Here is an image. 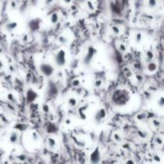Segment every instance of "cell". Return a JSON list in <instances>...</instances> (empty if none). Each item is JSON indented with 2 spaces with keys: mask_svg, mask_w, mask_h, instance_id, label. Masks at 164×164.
I'll list each match as a JSON object with an SVG mask.
<instances>
[{
  "mask_svg": "<svg viewBox=\"0 0 164 164\" xmlns=\"http://www.w3.org/2000/svg\"><path fill=\"white\" fill-rule=\"evenodd\" d=\"M42 21L39 19H34L29 22V28L32 31H36L40 28Z\"/></svg>",
  "mask_w": 164,
  "mask_h": 164,
  "instance_id": "obj_7",
  "label": "cell"
},
{
  "mask_svg": "<svg viewBox=\"0 0 164 164\" xmlns=\"http://www.w3.org/2000/svg\"><path fill=\"white\" fill-rule=\"evenodd\" d=\"M9 141L10 143L15 144L19 142V133L17 131H13L10 133V137H9Z\"/></svg>",
  "mask_w": 164,
  "mask_h": 164,
  "instance_id": "obj_9",
  "label": "cell"
},
{
  "mask_svg": "<svg viewBox=\"0 0 164 164\" xmlns=\"http://www.w3.org/2000/svg\"><path fill=\"white\" fill-rule=\"evenodd\" d=\"M63 1L65 3H67V4H69V3H71V1L72 0H63Z\"/></svg>",
  "mask_w": 164,
  "mask_h": 164,
  "instance_id": "obj_37",
  "label": "cell"
},
{
  "mask_svg": "<svg viewBox=\"0 0 164 164\" xmlns=\"http://www.w3.org/2000/svg\"><path fill=\"white\" fill-rule=\"evenodd\" d=\"M40 70L42 73V74H44L47 77H50L54 73V67L51 64L42 63L40 65Z\"/></svg>",
  "mask_w": 164,
  "mask_h": 164,
  "instance_id": "obj_3",
  "label": "cell"
},
{
  "mask_svg": "<svg viewBox=\"0 0 164 164\" xmlns=\"http://www.w3.org/2000/svg\"><path fill=\"white\" fill-rule=\"evenodd\" d=\"M95 54H96V50H95V48L94 47H92V46H90L88 47V49H87V53L86 54V56L84 58V60H83V62L85 64H90L91 62L92 61V59L93 58H94V56L95 55Z\"/></svg>",
  "mask_w": 164,
  "mask_h": 164,
  "instance_id": "obj_4",
  "label": "cell"
},
{
  "mask_svg": "<svg viewBox=\"0 0 164 164\" xmlns=\"http://www.w3.org/2000/svg\"><path fill=\"white\" fill-rule=\"evenodd\" d=\"M66 123H67V124H70V119H67V120H66Z\"/></svg>",
  "mask_w": 164,
  "mask_h": 164,
  "instance_id": "obj_41",
  "label": "cell"
},
{
  "mask_svg": "<svg viewBox=\"0 0 164 164\" xmlns=\"http://www.w3.org/2000/svg\"><path fill=\"white\" fill-rule=\"evenodd\" d=\"M155 143H158V144H159V145H161L162 143V139L161 138H159V137H157L155 139Z\"/></svg>",
  "mask_w": 164,
  "mask_h": 164,
  "instance_id": "obj_31",
  "label": "cell"
},
{
  "mask_svg": "<svg viewBox=\"0 0 164 164\" xmlns=\"http://www.w3.org/2000/svg\"><path fill=\"white\" fill-rule=\"evenodd\" d=\"M57 131H58V127L55 124L53 123H48L47 127V132L48 134H54V133H56Z\"/></svg>",
  "mask_w": 164,
  "mask_h": 164,
  "instance_id": "obj_10",
  "label": "cell"
},
{
  "mask_svg": "<svg viewBox=\"0 0 164 164\" xmlns=\"http://www.w3.org/2000/svg\"><path fill=\"white\" fill-rule=\"evenodd\" d=\"M88 107L87 105H85L83 107H81L79 109V117L81 119L85 120L86 118V107Z\"/></svg>",
  "mask_w": 164,
  "mask_h": 164,
  "instance_id": "obj_12",
  "label": "cell"
},
{
  "mask_svg": "<svg viewBox=\"0 0 164 164\" xmlns=\"http://www.w3.org/2000/svg\"><path fill=\"white\" fill-rule=\"evenodd\" d=\"M114 140L117 141V142H120V141H121V139H122L118 134H114Z\"/></svg>",
  "mask_w": 164,
  "mask_h": 164,
  "instance_id": "obj_28",
  "label": "cell"
},
{
  "mask_svg": "<svg viewBox=\"0 0 164 164\" xmlns=\"http://www.w3.org/2000/svg\"><path fill=\"white\" fill-rule=\"evenodd\" d=\"M7 98H8V100L10 101V102H14V101H15L14 95L13 94H11V93H9V94L7 95Z\"/></svg>",
  "mask_w": 164,
  "mask_h": 164,
  "instance_id": "obj_22",
  "label": "cell"
},
{
  "mask_svg": "<svg viewBox=\"0 0 164 164\" xmlns=\"http://www.w3.org/2000/svg\"><path fill=\"white\" fill-rule=\"evenodd\" d=\"M106 115H107L106 111L103 108H101L100 110H98L97 111V113L95 114V120L97 123H100L102 120H103V119L106 118Z\"/></svg>",
  "mask_w": 164,
  "mask_h": 164,
  "instance_id": "obj_8",
  "label": "cell"
},
{
  "mask_svg": "<svg viewBox=\"0 0 164 164\" xmlns=\"http://www.w3.org/2000/svg\"><path fill=\"white\" fill-rule=\"evenodd\" d=\"M17 27H18V23L17 22H14V21L10 22V23L6 24V29L9 32H11V31H14Z\"/></svg>",
  "mask_w": 164,
  "mask_h": 164,
  "instance_id": "obj_11",
  "label": "cell"
},
{
  "mask_svg": "<svg viewBox=\"0 0 164 164\" xmlns=\"http://www.w3.org/2000/svg\"><path fill=\"white\" fill-rule=\"evenodd\" d=\"M102 82L101 80H96L94 83V86H95V87H96V88H99V87L102 86Z\"/></svg>",
  "mask_w": 164,
  "mask_h": 164,
  "instance_id": "obj_23",
  "label": "cell"
},
{
  "mask_svg": "<svg viewBox=\"0 0 164 164\" xmlns=\"http://www.w3.org/2000/svg\"><path fill=\"white\" fill-rule=\"evenodd\" d=\"M158 106H159L160 107H163V105H164V98H163V97H161V98H160L159 101L158 102Z\"/></svg>",
  "mask_w": 164,
  "mask_h": 164,
  "instance_id": "obj_26",
  "label": "cell"
},
{
  "mask_svg": "<svg viewBox=\"0 0 164 164\" xmlns=\"http://www.w3.org/2000/svg\"><path fill=\"white\" fill-rule=\"evenodd\" d=\"M73 86H79V84H80V83H79V81L78 80V79H76V80H74L73 81Z\"/></svg>",
  "mask_w": 164,
  "mask_h": 164,
  "instance_id": "obj_33",
  "label": "cell"
},
{
  "mask_svg": "<svg viewBox=\"0 0 164 164\" xmlns=\"http://www.w3.org/2000/svg\"><path fill=\"white\" fill-rule=\"evenodd\" d=\"M118 48H119V51H121L122 52H125L127 51V47H126V46L124 44H120Z\"/></svg>",
  "mask_w": 164,
  "mask_h": 164,
  "instance_id": "obj_27",
  "label": "cell"
},
{
  "mask_svg": "<svg viewBox=\"0 0 164 164\" xmlns=\"http://www.w3.org/2000/svg\"><path fill=\"white\" fill-rule=\"evenodd\" d=\"M54 61L57 66L58 67H63L67 62V58H66V52L64 50H59L54 57Z\"/></svg>",
  "mask_w": 164,
  "mask_h": 164,
  "instance_id": "obj_2",
  "label": "cell"
},
{
  "mask_svg": "<svg viewBox=\"0 0 164 164\" xmlns=\"http://www.w3.org/2000/svg\"><path fill=\"white\" fill-rule=\"evenodd\" d=\"M23 38H24V39H23V42H26L27 39H27V35H25Z\"/></svg>",
  "mask_w": 164,
  "mask_h": 164,
  "instance_id": "obj_38",
  "label": "cell"
},
{
  "mask_svg": "<svg viewBox=\"0 0 164 164\" xmlns=\"http://www.w3.org/2000/svg\"><path fill=\"white\" fill-rule=\"evenodd\" d=\"M157 5V0H148V7L150 8H154Z\"/></svg>",
  "mask_w": 164,
  "mask_h": 164,
  "instance_id": "obj_18",
  "label": "cell"
},
{
  "mask_svg": "<svg viewBox=\"0 0 164 164\" xmlns=\"http://www.w3.org/2000/svg\"><path fill=\"white\" fill-rule=\"evenodd\" d=\"M90 160L92 164H98L101 160V154L100 151L98 147L96 148L92 151V153L90 155Z\"/></svg>",
  "mask_w": 164,
  "mask_h": 164,
  "instance_id": "obj_5",
  "label": "cell"
},
{
  "mask_svg": "<svg viewBox=\"0 0 164 164\" xmlns=\"http://www.w3.org/2000/svg\"><path fill=\"white\" fill-rule=\"evenodd\" d=\"M3 62L0 60V70L1 69H3Z\"/></svg>",
  "mask_w": 164,
  "mask_h": 164,
  "instance_id": "obj_39",
  "label": "cell"
},
{
  "mask_svg": "<svg viewBox=\"0 0 164 164\" xmlns=\"http://www.w3.org/2000/svg\"><path fill=\"white\" fill-rule=\"evenodd\" d=\"M32 139H33V140L35 141V142L39 141V134H38L37 132H33V133H32Z\"/></svg>",
  "mask_w": 164,
  "mask_h": 164,
  "instance_id": "obj_21",
  "label": "cell"
},
{
  "mask_svg": "<svg viewBox=\"0 0 164 164\" xmlns=\"http://www.w3.org/2000/svg\"><path fill=\"white\" fill-rule=\"evenodd\" d=\"M58 19H59V17L57 13H53L51 15V22L52 24H56L58 23Z\"/></svg>",
  "mask_w": 164,
  "mask_h": 164,
  "instance_id": "obj_15",
  "label": "cell"
},
{
  "mask_svg": "<svg viewBox=\"0 0 164 164\" xmlns=\"http://www.w3.org/2000/svg\"><path fill=\"white\" fill-rule=\"evenodd\" d=\"M141 41H142V34L141 33H137L135 35V42L140 43Z\"/></svg>",
  "mask_w": 164,
  "mask_h": 164,
  "instance_id": "obj_19",
  "label": "cell"
},
{
  "mask_svg": "<svg viewBox=\"0 0 164 164\" xmlns=\"http://www.w3.org/2000/svg\"><path fill=\"white\" fill-rule=\"evenodd\" d=\"M52 3H53V0H46L45 1V4L47 6H50L51 4H52Z\"/></svg>",
  "mask_w": 164,
  "mask_h": 164,
  "instance_id": "obj_35",
  "label": "cell"
},
{
  "mask_svg": "<svg viewBox=\"0 0 164 164\" xmlns=\"http://www.w3.org/2000/svg\"><path fill=\"white\" fill-rule=\"evenodd\" d=\"M153 124H154L156 127H159V126H160V122L158 121V120L154 119V120H153Z\"/></svg>",
  "mask_w": 164,
  "mask_h": 164,
  "instance_id": "obj_30",
  "label": "cell"
},
{
  "mask_svg": "<svg viewBox=\"0 0 164 164\" xmlns=\"http://www.w3.org/2000/svg\"><path fill=\"white\" fill-rule=\"evenodd\" d=\"M125 164H135V162L132 159H128L127 162H125Z\"/></svg>",
  "mask_w": 164,
  "mask_h": 164,
  "instance_id": "obj_36",
  "label": "cell"
},
{
  "mask_svg": "<svg viewBox=\"0 0 164 164\" xmlns=\"http://www.w3.org/2000/svg\"><path fill=\"white\" fill-rule=\"evenodd\" d=\"M147 70H149L150 72H154L157 70V65L155 63L153 62H150L148 64H147Z\"/></svg>",
  "mask_w": 164,
  "mask_h": 164,
  "instance_id": "obj_13",
  "label": "cell"
},
{
  "mask_svg": "<svg viewBox=\"0 0 164 164\" xmlns=\"http://www.w3.org/2000/svg\"><path fill=\"white\" fill-rule=\"evenodd\" d=\"M144 118H146V114H139V115L137 116V118L139 120H142V119H143Z\"/></svg>",
  "mask_w": 164,
  "mask_h": 164,
  "instance_id": "obj_32",
  "label": "cell"
},
{
  "mask_svg": "<svg viewBox=\"0 0 164 164\" xmlns=\"http://www.w3.org/2000/svg\"><path fill=\"white\" fill-rule=\"evenodd\" d=\"M154 160H155V162H159L161 161V158H160V157L158 156V155H155V156H154Z\"/></svg>",
  "mask_w": 164,
  "mask_h": 164,
  "instance_id": "obj_34",
  "label": "cell"
},
{
  "mask_svg": "<svg viewBox=\"0 0 164 164\" xmlns=\"http://www.w3.org/2000/svg\"><path fill=\"white\" fill-rule=\"evenodd\" d=\"M112 100L117 106H124L130 100V95L126 90H117L114 92Z\"/></svg>",
  "mask_w": 164,
  "mask_h": 164,
  "instance_id": "obj_1",
  "label": "cell"
},
{
  "mask_svg": "<svg viewBox=\"0 0 164 164\" xmlns=\"http://www.w3.org/2000/svg\"><path fill=\"white\" fill-rule=\"evenodd\" d=\"M146 56L147 61L151 62V60L153 59V58H154V54H153V52L151 51H147L146 53Z\"/></svg>",
  "mask_w": 164,
  "mask_h": 164,
  "instance_id": "obj_17",
  "label": "cell"
},
{
  "mask_svg": "<svg viewBox=\"0 0 164 164\" xmlns=\"http://www.w3.org/2000/svg\"><path fill=\"white\" fill-rule=\"evenodd\" d=\"M37 98H38V94L36 93V91H35L32 88L27 90L26 93V98L27 102H33L37 99Z\"/></svg>",
  "mask_w": 164,
  "mask_h": 164,
  "instance_id": "obj_6",
  "label": "cell"
},
{
  "mask_svg": "<svg viewBox=\"0 0 164 164\" xmlns=\"http://www.w3.org/2000/svg\"><path fill=\"white\" fill-rule=\"evenodd\" d=\"M42 111L45 113H48L49 111H50V107H49V106L47 104H44L42 106Z\"/></svg>",
  "mask_w": 164,
  "mask_h": 164,
  "instance_id": "obj_25",
  "label": "cell"
},
{
  "mask_svg": "<svg viewBox=\"0 0 164 164\" xmlns=\"http://www.w3.org/2000/svg\"><path fill=\"white\" fill-rule=\"evenodd\" d=\"M67 104L70 107H74L77 105V100H76V98H70L67 100Z\"/></svg>",
  "mask_w": 164,
  "mask_h": 164,
  "instance_id": "obj_16",
  "label": "cell"
},
{
  "mask_svg": "<svg viewBox=\"0 0 164 164\" xmlns=\"http://www.w3.org/2000/svg\"><path fill=\"white\" fill-rule=\"evenodd\" d=\"M59 42H61V43H65V42H67V39H66L65 37L63 36H60L59 37V39H58Z\"/></svg>",
  "mask_w": 164,
  "mask_h": 164,
  "instance_id": "obj_29",
  "label": "cell"
},
{
  "mask_svg": "<svg viewBox=\"0 0 164 164\" xmlns=\"http://www.w3.org/2000/svg\"><path fill=\"white\" fill-rule=\"evenodd\" d=\"M86 5H87V7H88L91 10H93L95 9L94 5H93V3H92L91 1H87V2H86Z\"/></svg>",
  "mask_w": 164,
  "mask_h": 164,
  "instance_id": "obj_24",
  "label": "cell"
},
{
  "mask_svg": "<svg viewBox=\"0 0 164 164\" xmlns=\"http://www.w3.org/2000/svg\"><path fill=\"white\" fill-rule=\"evenodd\" d=\"M111 30H112L113 33H114L115 35L120 34V29H119V27H118L117 26H111Z\"/></svg>",
  "mask_w": 164,
  "mask_h": 164,
  "instance_id": "obj_20",
  "label": "cell"
},
{
  "mask_svg": "<svg viewBox=\"0 0 164 164\" xmlns=\"http://www.w3.org/2000/svg\"><path fill=\"white\" fill-rule=\"evenodd\" d=\"M137 79H138V80H139V82H140V81H141L142 79H142V77H141L140 75H137Z\"/></svg>",
  "mask_w": 164,
  "mask_h": 164,
  "instance_id": "obj_40",
  "label": "cell"
},
{
  "mask_svg": "<svg viewBox=\"0 0 164 164\" xmlns=\"http://www.w3.org/2000/svg\"><path fill=\"white\" fill-rule=\"evenodd\" d=\"M47 144L51 149H54V148H55V146H56V141L53 138H48Z\"/></svg>",
  "mask_w": 164,
  "mask_h": 164,
  "instance_id": "obj_14",
  "label": "cell"
}]
</instances>
